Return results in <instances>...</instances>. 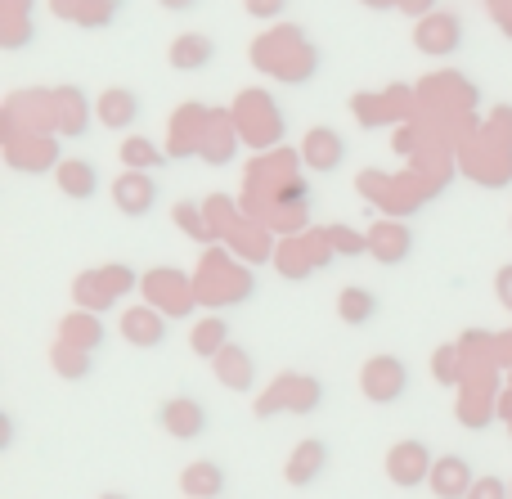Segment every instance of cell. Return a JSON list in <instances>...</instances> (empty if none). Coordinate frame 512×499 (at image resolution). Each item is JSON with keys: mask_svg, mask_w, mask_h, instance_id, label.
<instances>
[{"mask_svg": "<svg viewBox=\"0 0 512 499\" xmlns=\"http://www.w3.org/2000/svg\"><path fill=\"white\" fill-rule=\"evenodd\" d=\"M360 387H364V396H369V401H378V405L400 401V396L409 392V369H405V360H396V356H373L369 365H364V374H360Z\"/></svg>", "mask_w": 512, "mask_h": 499, "instance_id": "cell-1", "label": "cell"}, {"mask_svg": "<svg viewBox=\"0 0 512 499\" xmlns=\"http://www.w3.org/2000/svg\"><path fill=\"white\" fill-rule=\"evenodd\" d=\"M158 180L153 176H144V171H126V176H117L113 180V203H117V212L122 216H131V221H140V216H149L153 207H158Z\"/></svg>", "mask_w": 512, "mask_h": 499, "instance_id": "cell-2", "label": "cell"}, {"mask_svg": "<svg viewBox=\"0 0 512 499\" xmlns=\"http://www.w3.org/2000/svg\"><path fill=\"white\" fill-rule=\"evenodd\" d=\"M158 423L171 432V437H180V441H194V437H203L207 432V410H203V401H194V396H171V401H162V410H158Z\"/></svg>", "mask_w": 512, "mask_h": 499, "instance_id": "cell-3", "label": "cell"}, {"mask_svg": "<svg viewBox=\"0 0 512 499\" xmlns=\"http://www.w3.org/2000/svg\"><path fill=\"white\" fill-rule=\"evenodd\" d=\"M414 45L423 54H454L463 45V27L454 14H423V23L414 27Z\"/></svg>", "mask_w": 512, "mask_h": 499, "instance_id": "cell-4", "label": "cell"}, {"mask_svg": "<svg viewBox=\"0 0 512 499\" xmlns=\"http://www.w3.org/2000/svg\"><path fill=\"white\" fill-rule=\"evenodd\" d=\"M427 482H432L436 499H468L477 477H472V464L463 455H441L432 464V473H427Z\"/></svg>", "mask_w": 512, "mask_h": 499, "instance_id": "cell-5", "label": "cell"}, {"mask_svg": "<svg viewBox=\"0 0 512 499\" xmlns=\"http://www.w3.org/2000/svg\"><path fill=\"white\" fill-rule=\"evenodd\" d=\"M95 113H99V122H104L108 131H131V126L140 122L144 104H140V95H135L131 86H108L104 95H99Z\"/></svg>", "mask_w": 512, "mask_h": 499, "instance_id": "cell-6", "label": "cell"}, {"mask_svg": "<svg viewBox=\"0 0 512 499\" xmlns=\"http://www.w3.org/2000/svg\"><path fill=\"white\" fill-rule=\"evenodd\" d=\"M324 468H328V441L324 437H310V441H301V446L292 450L283 477H288L292 486H310L319 473H324Z\"/></svg>", "mask_w": 512, "mask_h": 499, "instance_id": "cell-7", "label": "cell"}, {"mask_svg": "<svg viewBox=\"0 0 512 499\" xmlns=\"http://www.w3.org/2000/svg\"><path fill=\"white\" fill-rule=\"evenodd\" d=\"M216 59V41L203 32H185L171 41V68L176 72H203Z\"/></svg>", "mask_w": 512, "mask_h": 499, "instance_id": "cell-8", "label": "cell"}, {"mask_svg": "<svg viewBox=\"0 0 512 499\" xmlns=\"http://www.w3.org/2000/svg\"><path fill=\"white\" fill-rule=\"evenodd\" d=\"M346 158V140L333 131V126H319V131H310L306 140V162L315 171H337Z\"/></svg>", "mask_w": 512, "mask_h": 499, "instance_id": "cell-9", "label": "cell"}, {"mask_svg": "<svg viewBox=\"0 0 512 499\" xmlns=\"http://www.w3.org/2000/svg\"><path fill=\"white\" fill-rule=\"evenodd\" d=\"M59 189H63L68 198H77V203L95 198V194H99V171H95V162H86V158L59 162Z\"/></svg>", "mask_w": 512, "mask_h": 499, "instance_id": "cell-10", "label": "cell"}, {"mask_svg": "<svg viewBox=\"0 0 512 499\" xmlns=\"http://www.w3.org/2000/svg\"><path fill=\"white\" fill-rule=\"evenodd\" d=\"M427 473H432V464H427V455H423V446H418V441H405V446L391 455V477H400V486L427 482Z\"/></svg>", "mask_w": 512, "mask_h": 499, "instance_id": "cell-11", "label": "cell"}, {"mask_svg": "<svg viewBox=\"0 0 512 499\" xmlns=\"http://www.w3.org/2000/svg\"><path fill=\"white\" fill-rule=\"evenodd\" d=\"M378 315V297L369 288H346L342 293V320L346 324H369Z\"/></svg>", "mask_w": 512, "mask_h": 499, "instance_id": "cell-12", "label": "cell"}, {"mask_svg": "<svg viewBox=\"0 0 512 499\" xmlns=\"http://www.w3.org/2000/svg\"><path fill=\"white\" fill-rule=\"evenodd\" d=\"M126 338L135 342V347H162V338H167V329H162L158 315H144L135 311L131 320H126Z\"/></svg>", "mask_w": 512, "mask_h": 499, "instance_id": "cell-13", "label": "cell"}, {"mask_svg": "<svg viewBox=\"0 0 512 499\" xmlns=\"http://www.w3.org/2000/svg\"><path fill=\"white\" fill-rule=\"evenodd\" d=\"M122 162H126V167H135V171H158V167H167V158L158 153V144L140 140V135L122 144Z\"/></svg>", "mask_w": 512, "mask_h": 499, "instance_id": "cell-14", "label": "cell"}, {"mask_svg": "<svg viewBox=\"0 0 512 499\" xmlns=\"http://www.w3.org/2000/svg\"><path fill=\"white\" fill-rule=\"evenodd\" d=\"M185 482H189V491H198V495H203V491H221L225 473H221V468H212V464H198V468H189Z\"/></svg>", "mask_w": 512, "mask_h": 499, "instance_id": "cell-15", "label": "cell"}, {"mask_svg": "<svg viewBox=\"0 0 512 499\" xmlns=\"http://www.w3.org/2000/svg\"><path fill=\"white\" fill-rule=\"evenodd\" d=\"M468 499H508V486L499 482V477H477V482H472V491H468Z\"/></svg>", "mask_w": 512, "mask_h": 499, "instance_id": "cell-16", "label": "cell"}, {"mask_svg": "<svg viewBox=\"0 0 512 499\" xmlns=\"http://www.w3.org/2000/svg\"><path fill=\"white\" fill-rule=\"evenodd\" d=\"M243 5H248L252 18H279L288 9V0H243Z\"/></svg>", "mask_w": 512, "mask_h": 499, "instance_id": "cell-17", "label": "cell"}, {"mask_svg": "<svg viewBox=\"0 0 512 499\" xmlns=\"http://www.w3.org/2000/svg\"><path fill=\"white\" fill-rule=\"evenodd\" d=\"M495 293H499V302H504L508 311H512V261L495 275Z\"/></svg>", "mask_w": 512, "mask_h": 499, "instance_id": "cell-18", "label": "cell"}, {"mask_svg": "<svg viewBox=\"0 0 512 499\" xmlns=\"http://www.w3.org/2000/svg\"><path fill=\"white\" fill-rule=\"evenodd\" d=\"M400 5H405L409 14H432V5H436V0H400Z\"/></svg>", "mask_w": 512, "mask_h": 499, "instance_id": "cell-19", "label": "cell"}, {"mask_svg": "<svg viewBox=\"0 0 512 499\" xmlns=\"http://www.w3.org/2000/svg\"><path fill=\"white\" fill-rule=\"evenodd\" d=\"M162 5H167V9H180V14H189V9H198L203 0H162Z\"/></svg>", "mask_w": 512, "mask_h": 499, "instance_id": "cell-20", "label": "cell"}, {"mask_svg": "<svg viewBox=\"0 0 512 499\" xmlns=\"http://www.w3.org/2000/svg\"><path fill=\"white\" fill-rule=\"evenodd\" d=\"M364 5H373V9H391V5H400V0H364Z\"/></svg>", "mask_w": 512, "mask_h": 499, "instance_id": "cell-21", "label": "cell"}]
</instances>
